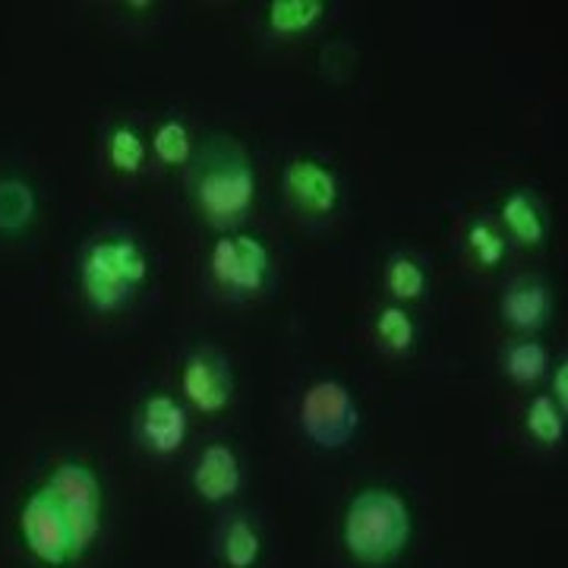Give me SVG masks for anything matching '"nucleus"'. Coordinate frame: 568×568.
I'll return each mask as SVG.
<instances>
[{
	"label": "nucleus",
	"instance_id": "nucleus-20",
	"mask_svg": "<svg viewBox=\"0 0 568 568\" xmlns=\"http://www.w3.org/2000/svg\"><path fill=\"white\" fill-rule=\"evenodd\" d=\"M152 155L168 168H186L196 155V145H193V133L181 118H168L155 126L152 133Z\"/></svg>",
	"mask_w": 568,
	"mask_h": 568
},
{
	"label": "nucleus",
	"instance_id": "nucleus-23",
	"mask_svg": "<svg viewBox=\"0 0 568 568\" xmlns=\"http://www.w3.org/2000/svg\"><path fill=\"white\" fill-rule=\"evenodd\" d=\"M465 241L470 256L484 268H496L508 256V237L487 219H474V222L467 224Z\"/></svg>",
	"mask_w": 568,
	"mask_h": 568
},
{
	"label": "nucleus",
	"instance_id": "nucleus-5",
	"mask_svg": "<svg viewBox=\"0 0 568 568\" xmlns=\"http://www.w3.org/2000/svg\"><path fill=\"white\" fill-rule=\"evenodd\" d=\"M209 275L231 301L260 297L272 282V253L256 234H222L209 253Z\"/></svg>",
	"mask_w": 568,
	"mask_h": 568
},
{
	"label": "nucleus",
	"instance_id": "nucleus-10",
	"mask_svg": "<svg viewBox=\"0 0 568 568\" xmlns=\"http://www.w3.org/2000/svg\"><path fill=\"white\" fill-rule=\"evenodd\" d=\"M190 436V417L186 407L168 395V392H152L136 410V439L145 452L168 458L181 452Z\"/></svg>",
	"mask_w": 568,
	"mask_h": 568
},
{
	"label": "nucleus",
	"instance_id": "nucleus-6",
	"mask_svg": "<svg viewBox=\"0 0 568 568\" xmlns=\"http://www.w3.org/2000/svg\"><path fill=\"white\" fill-rule=\"evenodd\" d=\"M44 487L51 489V496L63 508L70 530H73V544L80 559L95 547L99 534H102L104 515V489L99 474L82 462H61L51 470V477L44 480Z\"/></svg>",
	"mask_w": 568,
	"mask_h": 568
},
{
	"label": "nucleus",
	"instance_id": "nucleus-13",
	"mask_svg": "<svg viewBox=\"0 0 568 568\" xmlns=\"http://www.w3.org/2000/svg\"><path fill=\"white\" fill-rule=\"evenodd\" d=\"M499 222L506 227L508 241H515L518 246H544L547 244L549 224L540 203L534 200V193L528 190H511L503 205H499Z\"/></svg>",
	"mask_w": 568,
	"mask_h": 568
},
{
	"label": "nucleus",
	"instance_id": "nucleus-2",
	"mask_svg": "<svg viewBox=\"0 0 568 568\" xmlns=\"http://www.w3.org/2000/svg\"><path fill=\"white\" fill-rule=\"evenodd\" d=\"M414 515L395 489H361L347 503L342 521V544L361 566H392L410 544Z\"/></svg>",
	"mask_w": 568,
	"mask_h": 568
},
{
	"label": "nucleus",
	"instance_id": "nucleus-17",
	"mask_svg": "<svg viewBox=\"0 0 568 568\" xmlns=\"http://www.w3.org/2000/svg\"><path fill=\"white\" fill-rule=\"evenodd\" d=\"M549 351L537 338H518L503 347V373L515 386H534L547 376Z\"/></svg>",
	"mask_w": 568,
	"mask_h": 568
},
{
	"label": "nucleus",
	"instance_id": "nucleus-8",
	"mask_svg": "<svg viewBox=\"0 0 568 568\" xmlns=\"http://www.w3.org/2000/svg\"><path fill=\"white\" fill-rule=\"evenodd\" d=\"M282 190L287 205L306 222H328L342 205V183L320 159H291L282 171Z\"/></svg>",
	"mask_w": 568,
	"mask_h": 568
},
{
	"label": "nucleus",
	"instance_id": "nucleus-3",
	"mask_svg": "<svg viewBox=\"0 0 568 568\" xmlns=\"http://www.w3.org/2000/svg\"><path fill=\"white\" fill-rule=\"evenodd\" d=\"M149 282V253L136 237H99L80 256V287L95 313H118Z\"/></svg>",
	"mask_w": 568,
	"mask_h": 568
},
{
	"label": "nucleus",
	"instance_id": "nucleus-11",
	"mask_svg": "<svg viewBox=\"0 0 568 568\" xmlns=\"http://www.w3.org/2000/svg\"><path fill=\"white\" fill-rule=\"evenodd\" d=\"M244 487V465L237 458V452L227 446V443H212L203 448V455L196 458L193 467V489L196 496L209 503V506H219L234 499Z\"/></svg>",
	"mask_w": 568,
	"mask_h": 568
},
{
	"label": "nucleus",
	"instance_id": "nucleus-4",
	"mask_svg": "<svg viewBox=\"0 0 568 568\" xmlns=\"http://www.w3.org/2000/svg\"><path fill=\"white\" fill-rule=\"evenodd\" d=\"M304 436L323 452H342L361 429V407L342 379L310 383L297 407Z\"/></svg>",
	"mask_w": 568,
	"mask_h": 568
},
{
	"label": "nucleus",
	"instance_id": "nucleus-22",
	"mask_svg": "<svg viewBox=\"0 0 568 568\" xmlns=\"http://www.w3.org/2000/svg\"><path fill=\"white\" fill-rule=\"evenodd\" d=\"M525 429L540 446H559L566 439V410L556 405L549 395H534L525 410Z\"/></svg>",
	"mask_w": 568,
	"mask_h": 568
},
{
	"label": "nucleus",
	"instance_id": "nucleus-14",
	"mask_svg": "<svg viewBox=\"0 0 568 568\" xmlns=\"http://www.w3.org/2000/svg\"><path fill=\"white\" fill-rule=\"evenodd\" d=\"M325 10L323 0H272L265 7V29L275 39H297L323 22Z\"/></svg>",
	"mask_w": 568,
	"mask_h": 568
},
{
	"label": "nucleus",
	"instance_id": "nucleus-7",
	"mask_svg": "<svg viewBox=\"0 0 568 568\" xmlns=\"http://www.w3.org/2000/svg\"><path fill=\"white\" fill-rule=\"evenodd\" d=\"M20 537L32 559L48 568H63L80 562V552L73 544V530L51 496V489L39 487L29 493V499L20 508Z\"/></svg>",
	"mask_w": 568,
	"mask_h": 568
},
{
	"label": "nucleus",
	"instance_id": "nucleus-16",
	"mask_svg": "<svg viewBox=\"0 0 568 568\" xmlns=\"http://www.w3.org/2000/svg\"><path fill=\"white\" fill-rule=\"evenodd\" d=\"M219 556L227 568H256L263 556V537L246 518L234 515L219 530Z\"/></svg>",
	"mask_w": 568,
	"mask_h": 568
},
{
	"label": "nucleus",
	"instance_id": "nucleus-9",
	"mask_svg": "<svg viewBox=\"0 0 568 568\" xmlns=\"http://www.w3.org/2000/svg\"><path fill=\"white\" fill-rule=\"evenodd\" d=\"M234 369L215 347H196L181 369V392L200 414H224L234 405Z\"/></svg>",
	"mask_w": 568,
	"mask_h": 568
},
{
	"label": "nucleus",
	"instance_id": "nucleus-21",
	"mask_svg": "<svg viewBox=\"0 0 568 568\" xmlns=\"http://www.w3.org/2000/svg\"><path fill=\"white\" fill-rule=\"evenodd\" d=\"M376 338L388 354H410L417 345V323L402 304H388L376 313Z\"/></svg>",
	"mask_w": 568,
	"mask_h": 568
},
{
	"label": "nucleus",
	"instance_id": "nucleus-18",
	"mask_svg": "<svg viewBox=\"0 0 568 568\" xmlns=\"http://www.w3.org/2000/svg\"><path fill=\"white\" fill-rule=\"evenodd\" d=\"M104 159L108 164L123 174V178H136L145 171V162H149V145L142 140L140 130L126 126V123H118L108 130L104 136Z\"/></svg>",
	"mask_w": 568,
	"mask_h": 568
},
{
	"label": "nucleus",
	"instance_id": "nucleus-24",
	"mask_svg": "<svg viewBox=\"0 0 568 568\" xmlns=\"http://www.w3.org/2000/svg\"><path fill=\"white\" fill-rule=\"evenodd\" d=\"M549 388H552V392H549V398L562 407V410H568V364L566 361H559V364H556Z\"/></svg>",
	"mask_w": 568,
	"mask_h": 568
},
{
	"label": "nucleus",
	"instance_id": "nucleus-1",
	"mask_svg": "<svg viewBox=\"0 0 568 568\" xmlns=\"http://www.w3.org/2000/svg\"><path fill=\"white\" fill-rule=\"evenodd\" d=\"M186 186L200 219L215 231H234L246 222L256 203V168L227 136H212L186 164Z\"/></svg>",
	"mask_w": 568,
	"mask_h": 568
},
{
	"label": "nucleus",
	"instance_id": "nucleus-19",
	"mask_svg": "<svg viewBox=\"0 0 568 568\" xmlns=\"http://www.w3.org/2000/svg\"><path fill=\"white\" fill-rule=\"evenodd\" d=\"M383 282L386 291L395 297V304H410V301H420L426 294V268L420 260L407 256V253H392L383 268Z\"/></svg>",
	"mask_w": 568,
	"mask_h": 568
},
{
	"label": "nucleus",
	"instance_id": "nucleus-12",
	"mask_svg": "<svg viewBox=\"0 0 568 568\" xmlns=\"http://www.w3.org/2000/svg\"><path fill=\"white\" fill-rule=\"evenodd\" d=\"M499 313L511 332L530 338L552 320V291L540 278H515L499 301Z\"/></svg>",
	"mask_w": 568,
	"mask_h": 568
},
{
	"label": "nucleus",
	"instance_id": "nucleus-15",
	"mask_svg": "<svg viewBox=\"0 0 568 568\" xmlns=\"http://www.w3.org/2000/svg\"><path fill=\"white\" fill-rule=\"evenodd\" d=\"M39 215V193L22 178H0V234H22Z\"/></svg>",
	"mask_w": 568,
	"mask_h": 568
}]
</instances>
